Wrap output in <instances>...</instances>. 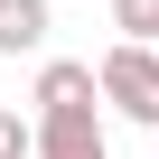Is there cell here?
<instances>
[{
  "mask_svg": "<svg viewBox=\"0 0 159 159\" xmlns=\"http://www.w3.org/2000/svg\"><path fill=\"white\" fill-rule=\"evenodd\" d=\"M94 94H103L122 122H150V131H159V47H150V38H122V47H103V66H94Z\"/></svg>",
  "mask_w": 159,
  "mask_h": 159,
  "instance_id": "6da1fadb",
  "label": "cell"
},
{
  "mask_svg": "<svg viewBox=\"0 0 159 159\" xmlns=\"http://www.w3.org/2000/svg\"><path fill=\"white\" fill-rule=\"evenodd\" d=\"M28 159H112L103 150V103H47L28 122Z\"/></svg>",
  "mask_w": 159,
  "mask_h": 159,
  "instance_id": "7a4b0ae2",
  "label": "cell"
},
{
  "mask_svg": "<svg viewBox=\"0 0 159 159\" xmlns=\"http://www.w3.org/2000/svg\"><path fill=\"white\" fill-rule=\"evenodd\" d=\"M47 47V0H0V56H38Z\"/></svg>",
  "mask_w": 159,
  "mask_h": 159,
  "instance_id": "3957f363",
  "label": "cell"
},
{
  "mask_svg": "<svg viewBox=\"0 0 159 159\" xmlns=\"http://www.w3.org/2000/svg\"><path fill=\"white\" fill-rule=\"evenodd\" d=\"M47 103H103V94H94V66L47 56V66H38V112H47Z\"/></svg>",
  "mask_w": 159,
  "mask_h": 159,
  "instance_id": "277c9868",
  "label": "cell"
},
{
  "mask_svg": "<svg viewBox=\"0 0 159 159\" xmlns=\"http://www.w3.org/2000/svg\"><path fill=\"white\" fill-rule=\"evenodd\" d=\"M112 28H122V38H150V47H159V0H112Z\"/></svg>",
  "mask_w": 159,
  "mask_h": 159,
  "instance_id": "5b68a950",
  "label": "cell"
},
{
  "mask_svg": "<svg viewBox=\"0 0 159 159\" xmlns=\"http://www.w3.org/2000/svg\"><path fill=\"white\" fill-rule=\"evenodd\" d=\"M0 159H28V122L19 112H0Z\"/></svg>",
  "mask_w": 159,
  "mask_h": 159,
  "instance_id": "8992f818",
  "label": "cell"
}]
</instances>
